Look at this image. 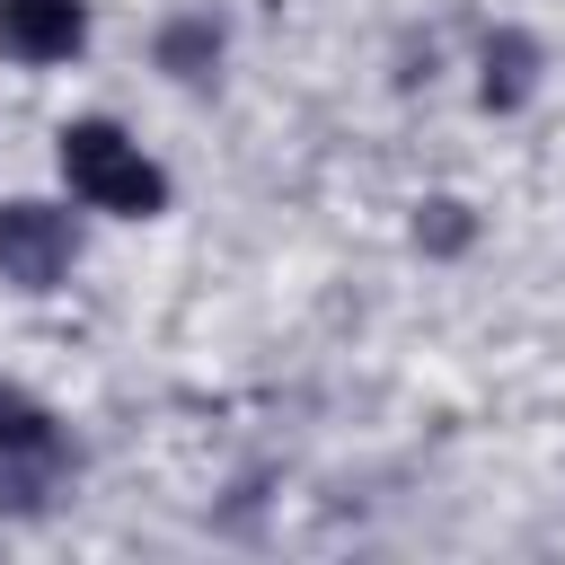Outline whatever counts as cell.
Returning <instances> with one entry per match:
<instances>
[{
	"mask_svg": "<svg viewBox=\"0 0 565 565\" xmlns=\"http://www.w3.org/2000/svg\"><path fill=\"white\" fill-rule=\"evenodd\" d=\"M62 177H71V194L97 203V212H124V221L168 212V177H159V168L141 159V141H124L115 124H71V132H62Z\"/></svg>",
	"mask_w": 565,
	"mask_h": 565,
	"instance_id": "obj_1",
	"label": "cell"
},
{
	"mask_svg": "<svg viewBox=\"0 0 565 565\" xmlns=\"http://www.w3.org/2000/svg\"><path fill=\"white\" fill-rule=\"evenodd\" d=\"M71 274V212L53 203H0V282L53 291Z\"/></svg>",
	"mask_w": 565,
	"mask_h": 565,
	"instance_id": "obj_2",
	"label": "cell"
},
{
	"mask_svg": "<svg viewBox=\"0 0 565 565\" xmlns=\"http://www.w3.org/2000/svg\"><path fill=\"white\" fill-rule=\"evenodd\" d=\"M212 53H221V35H212L203 18H185V26H168V35H159V62H168V71H185V79H194Z\"/></svg>",
	"mask_w": 565,
	"mask_h": 565,
	"instance_id": "obj_6",
	"label": "cell"
},
{
	"mask_svg": "<svg viewBox=\"0 0 565 565\" xmlns=\"http://www.w3.org/2000/svg\"><path fill=\"white\" fill-rule=\"evenodd\" d=\"M62 477V433L35 397L0 388V503H35Z\"/></svg>",
	"mask_w": 565,
	"mask_h": 565,
	"instance_id": "obj_3",
	"label": "cell"
},
{
	"mask_svg": "<svg viewBox=\"0 0 565 565\" xmlns=\"http://www.w3.org/2000/svg\"><path fill=\"white\" fill-rule=\"evenodd\" d=\"M88 35V9L79 0H0V53L9 62H71Z\"/></svg>",
	"mask_w": 565,
	"mask_h": 565,
	"instance_id": "obj_4",
	"label": "cell"
},
{
	"mask_svg": "<svg viewBox=\"0 0 565 565\" xmlns=\"http://www.w3.org/2000/svg\"><path fill=\"white\" fill-rule=\"evenodd\" d=\"M530 62H539V53H530L521 35H503V44H486V97H494V106H512V97L530 88Z\"/></svg>",
	"mask_w": 565,
	"mask_h": 565,
	"instance_id": "obj_5",
	"label": "cell"
}]
</instances>
